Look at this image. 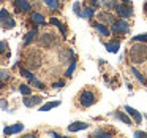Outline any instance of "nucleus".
I'll return each mask as SVG.
<instances>
[{
    "instance_id": "f257e3e1",
    "label": "nucleus",
    "mask_w": 147,
    "mask_h": 138,
    "mask_svg": "<svg viewBox=\"0 0 147 138\" xmlns=\"http://www.w3.org/2000/svg\"><path fill=\"white\" fill-rule=\"evenodd\" d=\"M128 56L133 64H144L147 61V45H144L142 41H133Z\"/></svg>"
},
{
    "instance_id": "f03ea898",
    "label": "nucleus",
    "mask_w": 147,
    "mask_h": 138,
    "mask_svg": "<svg viewBox=\"0 0 147 138\" xmlns=\"http://www.w3.org/2000/svg\"><path fill=\"white\" fill-rule=\"evenodd\" d=\"M78 100H79V105L82 106V108H89V106H92L93 103L96 102V97L92 90H82V92L79 94V99Z\"/></svg>"
},
{
    "instance_id": "7ed1b4c3",
    "label": "nucleus",
    "mask_w": 147,
    "mask_h": 138,
    "mask_svg": "<svg viewBox=\"0 0 147 138\" xmlns=\"http://www.w3.org/2000/svg\"><path fill=\"white\" fill-rule=\"evenodd\" d=\"M111 30L112 33H117V35H120V33H128L130 32V26H128V22L123 19V18H120V19H115L114 24H111Z\"/></svg>"
},
{
    "instance_id": "20e7f679",
    "label": "nucleus",
    "mask_w": 147,
    "mask_h": 138,
    "mask_svg": "<svg viewBox=\"0 0 147 138\" xmlns=\"http://www.w3.org/2000/svg\"><path fill=\"white\" fill-rule=\"evenodd\" d=\"M0 22H2V26L5 27V29H13L14 26H16V22H14V19L11 18V14L8 13V10H0Z\"/></svg>"
},
{
    "instance_id": "39448f33",
    "label": "nucleus",
    "mask_w": 147,
    "mask_h": 138,
    "mask_svg": "<svg viewBox=\"0 0 147 138\" xmlns=\"http://www.w3.org/2000/svg\"><path fill=\"white\" fill-rule=\"evenodd\" d=\"M41 56H40V52H36V51H33V52H29L27 54V57H26V62H27V65H29L30 68H38L40 65H41Z\"/></svg>"
},
{
    "instance_id": "423d86ee",
    "label": "nucleus",
    "mask_w": 147,
    "mask_h": 138,
    "mask_svg": "<svg viewBox=\"0 0 147 138\" xmlns=\"http://www.w3.org/2000/svg\"><path fill=\"white\" fill-rule=\"evenodd\" d=\"M40 43H41V46H45V48H52V46H55V43H57V38H55L54 33H43V35L40 37Z\"/></svg>"
},
{
    "instance_id": "0eeeda50",
    "label": "nucleus",
    "mask_w": 147,
    "mask_h": 138,
    "mask_svg": "<svg viewBox=\"0 0 147 138\" xmlns=\"http://www.w3.org/2000/svg\"><path fill=\"white\" fill-rule=\"evenodd\" d=\"M115 11H117V14L120 18H131L133 16V8L130 7V5H127V3H122V5H117L115 7Z\"/></svg>"
},
{
    "instance_id": "6e6552de",
    "label": "nucleus",
    "mask_w": 147,
    "mask_h": 138,
    "mask_svg": "<svg viewBox=\"0 0 147 138\" xmlns=\"http://www.w3.org/2000/svg\"><path fill=\"white\" fill-rule=\"evenodd\" d=\"M14 8H16L19 13H29V11L32 10V7H30V3L27 0H14Z\"/></svg>"
},
{
    "instance_id": "1a4fd4ad",
    "label": "nucleus",
    "mask_w": 147,
    "mask_h": 138,
    "mask_svg": "<svg viewBox=\"0 0 147 138\" xmlns=\"http://www.w3.org/2000/svg\"><path fill=\"white\" fill-rule=\"evenodd\" d=\"M41 102H43V99H41L40 95H33V97L26 95V99L22 100V103L27 106V108H32V106H36V105H40Z\"/></svg>"
},
{
    "instance_id": "9d476101",
    "label": "nucleus",
    "mask_w": 147,
    "mask_h": 138,
    "mask_svg": "<svg viewBox=\"0 0 147 138\" xmlns=\"http://www.w3.org/2000/svg\"><path fill=\"white\" fill-rule=\"evenodd\" d=\"M89 128V124L87 122H82V121H76V122H71L68 125V132H79V130H86Z\"/></svg>"
},
{
    "instance_id": "9b49d317",
    "label": "nucleus",
    "mask_w": 147,
    "mask_h": 138,
    "mask_svg": "<svg viewBox=\"0 0 147 138\" xmlns=\"http://www.w3.org/2000/svg\"><path fill=\"white\" fill-rule=\"evenodd\" d=\"M96 18H98L101 22H106V24H114V21H115V18L112 16L109 11H100V13L96 14Z\"/></svg>"
},
{
    "instance_id": "f8f14e48",
    "label": "nucleus",
    "mask_w": 147,
    "mask_h": 138,
    "mask_svg": "<svg viewBox=\"0 0 147 138\" xmlns=\"http://www.w3.org/2000/svg\"><path fill=\"white\" fill-rule=\"evenodd\" d=\"M125 111H127L128 114L134 119V122H136V124H141V122H142V114H141L138 109L131 108V106H125Z\"/></svg>"
},
{
    "instance_id": "ddd939ff",
    "label": "nucleus",
    "mask_w": 147,
    "mask_h": 138,
    "mask_svg": "<svg viewBox=\"0 0 147 138\" xmlns=\"http://www.w3.org/2000/svg\"><path fill=\"white\" fill-rule=\"evenodd\" d=\"M24 130V124H21V122H18V124L11 125V127H5L3 128V133L5 135H13V133H19V132Z\"/></svg>"
},
{
    "instance_id": "4468645a",
    "label": "nucleus",
    "mask_w": 147,
    "mask_h": 138,
    "mask_svg": "<svg viewBox=\"0 0 147 138\" xmlns=\"http://www.w3.org/2000/svg\"><path fill=\"white\" fill-rule=\"evenodd\" d=\"M93 29H96V32H98L101 37H109V35H111L109 29L103 22H95V24H93Z\"/></svg>"
},
{
    "instance_id": "2eb2a0df",
    "label": "nucleus",
    "mask_w": 147,
    "mask_h": 138,
    "mask_svg": "<svg viewBox=\"0 0 147 138\" xmlns=\"http://www.w3.org/2000/svg\"><path fill=\"white\" fill-rule=\"evenodd\" d=\"M30 19H32V22L35 24L36 27L38 26H45V16L40 13H36V11H33L32 14H30Z\"/></svg>"
},
{
    "instance_id": "dca6fc26",
    "label": "nucleus",
    "mask_w": 147,
    "mask_h": 138,
    "mask_svg": "<svg viewBox=\"0 0 147 138\" xmlns=\"http://www.w3.org/2000/svg\"><path fill=\"white\" fill-rule=\"evenodd\" d=\"M106 49H108L109 52H117L119 49H120V41H119V40H109V41L106 43Z\"/></svg>"
},
{
    "instance_id": "f3484780",
    "label": "nucleus",
    "mask_w": 147,
    "mask_h": 138,
    "mask_svg": "<svg viewBox=\"0 0 147 138\" xmlns=\"http://www.w3.org/2000/svg\"><path fill=\"white\" fill-rule=\"evenodd\" d=\"M36 35H38V30H36V29H32V30H30V32L29 33H27V35H26V38H24V45H30V43H32L33 41V40H35V37Z\"/></svg>"
},
{
    "instance_id": "a211bd4d",
    "label": "nucleus",
    "mask_w": 147,
    "mask_h": 138,
    "mask_svg": "<svg viewBox=\"0 0 147 138\" xmlns=\"http://www.w3.org/2000/svg\"><path fill=\"white\" fill-rule=\"evenodd\" d=\"M131 73L134 75V78H136V80L139 81V83L142 84V86H147V78H144V76H142V73H141L139 70H136V68L133 67V68H131Z\"/></svg>"
},
{
    "instance_id": "6ab92c4d",
    "label": "nucleus",
    "mask_w": 147,
    "mask_h": 138,
    "mask_svg": "<svg viewBox=\"0 0 147 138\" xmlns=\"http://www.w3.org/2000/svg\"><path fill=\"white\" fill-rule=\"evenodd\" d=\"M114 116H115V118L119 119V121L125 122V124H127V125H131V119H130V118H128V116H127V113H122V111H115V113H114Z\"/></svg>"
},
{
    "instance_id": "aec40b11",
    "label": "nucleus",
    "mask_w": 147,
    "mask_h": 138,
    "mask_svg": "<svg viewBox=\"0 0 147 138\" xmlns=\"http://www.w3.org/2000/svg\"><path fill=\"white\" fill-rule=\"evenodd\" d=\"M93 16H95V8H92V7H84V10H82V18H86V19H92Z\"/></svg>"
},
{
    "instance_id": "412c9836",
    "label": "nucleus",
    "mask_w": 147,
    "mask_h": 138,
    "mask_svg": "<svg viewBox=\"0 0 147 138\" xmlns=\"http://www.w3.org/2000/svg\"><path fill=\"white\" fill-rule=\"evenodd\" d=\"M100 2H101V5L106 10H115V7H117V2L115 0H100Z\"/></svg>"
},
{
    "instance_id": "4be33fe9",
    "label": "nucleus",
    "mask_w": 147,
    "mask_h": 138,
    "mask_svg": "<svg viewBox=\"0 0 147 138\" xmlns=\"http://www.w3.org/2000/svg\"><path fill=\"white\" fill-rule=\"evenodd\" d=\"M59 105H60V100H57V102H49V103H46V105L40 106V111H49V109L55 108V106H59Z\"/></svg>"
},
{
    "instance_id": "5701e85b",
    "label": "nucleus",
    "mask_w": 147,
    "mask_h": 138,
    "mask_svg": "<svg viewBox=\"0 0 147 138\" xmlns=\"http://www.w3.org/2000/svg\"><path fill=\"white\" fill-rule=\"evenodd\" d=\"M43 2H45V3L48 5L52 11H55L59 8V0H43Z\"/></svg>"
},
{
    "instance_id": "b1692460",
    "label": "nucleus",
    "mask_w": 147,
    "mask_h": 138,
    "mask_svg": "<svg viewBox=\"0 0 147 138\" xmlns=\"http://www.w3.org/2000/svg\"><path fill=\"white\" fill-rule=\"evenodd\" d=\"M73 10H74V14L79 18H82V10H81V3L79 2H74L73 3Z\"/></svg>"
},
{
    "instance_id": "393cba45",
    "label": "nucleus",
    "mask_w": 147,
    "mask_h": 138,
    "mask_svg": "<svg viewBox=\"0 0 147 138\" xmlns=\"http://www.w3.org/2000/svg\"><path fill=\"white\" fill-rule=\"evenodd\" d=\"M74 68H76V62L71 61V64H70V67H68V70H67V73H65V76H67V78H71V75H73Z\"/></svg>"
},
{
    "instance_id": "a878e982",
    "label": "nucleus",
    "mask_w": 147,
    "mask_h": 138,
    "mask_svg": "<svg viewBox=\"0 0 147 138\" xmlns=\"http://www.w3.org/2000/svg\"><path fill=\"white\" fill-rule=\"evenodd\" d=\"M19 90H21V94H24V95H30V92H32V89H30L27 84H21Z\"/></svg>"
},
{
    "instance_id": "bb28decb",
    "label": "nucleus",
    "mask_w": 147,
    "mask_h": 138,
    "mask_svg": "<svg viewBox=\"0 0 147 138\" xmlns=\"http://www.w3.org/2000/svg\"><path fill=\"white\" fill-rule=\"evenodd\" d=\"M30 83H32V84H33V86H35V87H38V89H45V84H43L41 81H38V80H36V78H35V76H33L32 80H30Z\"/></svg>"
},
{
    "instance_id": "cd10ccee",
    "label": "nucleus",
    "mask_w": 147,
    "mask_h": 138,
    "mask_svg": "<svg viewBox=\"0 0 147 138\" xmlns=\"http://www.w3.org/2000/svg\"><path fill=\"white\" fill-rule=\"evenodd\" d=\"M133 41H147V33H141V35L133 37Z\"/></svg>"
},
{
    "instance_id": "c85d7f7f",
    "label": "nucleus",
    "mask_w": 147,
    "mask_h": 138,
    "mask_svg": "<svg viewBox=\"0 0 147 138\" xmlns=\"http://www.w3.org/2000/svg\"><path fill=\"white\" fill-rule=\"evenodd\" d=\"M21 75H22L24 78H29V80H32L33 78V75H32V71H29V70H26V68H21Z\"/></svg>"
},
{
    "instance_id": "c756f323",
    "label": "nucleus",
    "mask_w": 147,
    "mask_h": 138,
    "mask_svg": "<svg viewBox=\"0 0 147 138\" xmlns=\"http://www.w3.org/2000/svg\"><path fill=\"white\" fill-rule=\"evenodd\" d=\"M10 78V73L7 70H0V81H7Z\"/></svg>"
},
{
    "instance_id": "7c9ffc66",
    "label": "nucleus",
    "mask_w": 147,
    "mask_h": 138,
    "mask_svg": "<svg viewBox=\"0 0 147 138\" xmlns=\"http://www.w3.org/2000/svg\"><path fill=\"white\" fill-rule=\"evenodd\" d=\"M8 51V45L5 41H0V54H5Z\"/></svg>"
},
{
    "instance_id": "2f4dec72",
    "label": "nucleus",
    "mask_w": 147,
    "mask_h": 138,
    "mask_svg": "<svg viewBox=\"0 0 147 138\" xmlns=\"http://www.w3.org/2000/svg\"><path fill=\"white\" fill-rule=\"evenodd\" d=\"M63 86H65V81H57V83L52 84V87H54V89H62Z\"/></svg>"
},
{
    "instance_id": "473e14b6",
    "label": "nucleus",
    "mask_w": 147,
    "mask_h": 138,
    "mask_svg": "<svg viewBox=\"0 0 147 138\" xmlns=\"http://www.w3.org/2000/svg\"><path fill=\"white\" fill-rule=\"evenodd\" d=\"M93 135H100V137H109V132H105V130H95Z\"/></svg>"
},
{
    "instance_id": "72a5a7b5",
    "label": "nucleus",
    "mask_w": 147,
    "mask_h": 138,
    "mask_svg": "<svg viewBox=\"0 0 147 138\" xmlns=\"http://www.w3.org/2000/svg\"><path fill=\"white\" fill-rule=\"evenodd\" d=\"M57 27H59V30H60V32H62V37H67V29H65V27H63V24L60 22V24H59Z\"/></svg>"
},
{
    "instance_id": "f704fd0d",
    "label": "nucleus",
    "mask_w": 147,
    "mask_h": 138,
    "mask_svg": "<svg viewBox=\"0 0 147 138\" xmlns=\"http://www.w3.org/2000/svg\"><path fill=\"white\" fill-rule=\"evenodd\" d=\"M134 137H147V132L138 130V132H134Z\"/></svg>"
},
{
    "instance_id": "c9c22d12",
    "label": "nucleus",
    "mask_w": 147,
    "mask_h": 138,
    "mask_svg": "<svg viewBox=\"0 0 147 138\" xmlns=\"http://www.w3.org/2000/svg\"><path fill=\"white\" fill-rule=\"evenodd\" d=\"M49 22H51L52 26H55V27H57L59 24H60V21H59V19H55V18H51V19H49Z\"/></svg>"
},
{
    "instance_id": "e433bc0d",
    "label": "nucleus",
    "mask_w": 147,
    "mask_h": 138,
    "mask_svg": "<svg viewBox=\"0 0 147 138\" xmlns=\"http://www.w3.org/2000/svg\"><path fill=\"white\" fill-rule=\"evenodd\" d=\"M0 106H2V108H3V109H7V108H8L7 102H0Z\"/></svg>"
},
{
    "instance_id": "4c0bfd02",
    "label": "nucleus",
    "mask_w": 147,
    "mask_h": 138,
    "mask_svg": "<svg viewBox=\"0 0 147 138\" xmlns=\"http://www.w3.org/2000/svg\"><path fill=\"white\" fill-rule=\"evenodd\" d=\"M122 3H127V5H130V3H131V0H122Z\"/></svg>"
},
{
    "instance_id": "58836bf2",
    "label": "nucleus",
    "mask_w": 147,
    "mask_h": 138,
    "mask_svg": "<svg viewBox=\"0 0 147 138\" xmlns=\"http://www.w3.org/2000/svg\"><path fill=\"white\" fill-rule=\"evenodd\" d=\"M144 13H146V14H147V3H146V5H144Z\"/></svg>"
},
{
    "instance_id": "ea45409f",
    "label": "nucleus",
    "mask_w": 147,
    "mask_h": 138,
    "mask_svg": "<svg viewBox=\"0 0 147 138\" xmlns=\"http://www.w3.org/2000/svg\"><path fill=\"white\" fill-rule=\"evenodd\" d=\"M146 119H147V114H146Z\"/></svg>"
},
{
    "instance_id": "a19ab883",
    "label": "nucleus",
    "mask_w": 147,
    "mask_h": 138,
    "mask_svg": "<svg viewBox=\"0 0 147 138\" xmlns=\"http://www.w3.org/2000/svg\"><path fill=\"white\" fill-rule=\"evenodd\" d=\"M87 2H89V0H87Z\"/></svg>"
}]
</instances>
